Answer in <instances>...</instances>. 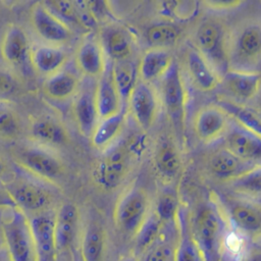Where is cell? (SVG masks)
<instances>
[{
	"label": "cell",
	"instance_id": "cell-46",
	"mask_svg": "<svg viewBox=\"0 0 261 261\" xmlns=\"http://www.w3.org/2000/svg\"><path fill=\"white\" fill-rule=\"evenodd\" d=\"M10 169L6 160L0 156V182H5L9 179Z\"/></svg>",
	"mask_w": 261,
	"mask_h": 261
},
{
	"label": "cell",
	"instance_id": "cell-40",
	"mask_svg": "<svg viewBox=\"0 0 261 261\" xmlns=\"http://www.w3.org/2000/svg\"><path fill=\"white\" fill-rule=\"evenodd\" d=\"M172 261H205L201 250L192 237L184 236L173 251Z\"/></svg>",
	"mask_w": 261,
	"mask_h": 261
},
{
	"label": "cell",
	"instance_id": "cell-29",
	"mask_svg": "<svg viewBox=\"0 0 261 261\" xmlns=\"http://www.w3.org/2000/svg\"><path fill=\"white\" fill-rule=\"evenodd\" d=\"M105 248V232L98 222H90L84 229L81 240L83 261H101Z\"/></svg>",
	"mask_w": 261,
	"mask_h": 261
},
{
	"label": "cell",
	"instance_id": "cell-32",
	"mask_svg": "<svg viewBox=\"0 0 261 261\" xmlns=\"http://www.w3.org/2000/svg\"><path fill=\"white\" fill-rule=\"evenodd\" d=\"M220 107L227 113L229 118L232 117L240 124L241 128L261 137V117L258 111L229 102L221 103Z\"/></svg>",
	"mask_w": 261,
	"mask_h": 261
},
{
	"label": "cell",
	"instance_id": "cell-31",
	"mask_svg": "<svg viewBox=\"0 0 261 261\" xmlns=\"http://www.w3.org/2000/svg\"><path fill=\"white\" fill-rule=\"evenodd\" d=\"M155 167L163 177H174L181 166L180 155L174 144L168 140L161 141L154 156Z\"/></svg>",
	"mask_w": 261,
	"mask_h": 261
},
{
	"label": "cell",
	"instance_id": "cell-11",
	"mask_svg": "<svg viewBox=\"0 0 261 261\" xmlns=\"http://www.w3.org/2000/svg\"><path fill=\"white\" fill-rule=\"evenodd\" d=\"M127 101L130 112L139 126L144 130L150 129L157 118L159 108L155 90L148 83L138 81Z\"/></svg>",
	"mask_w": 261,
	"mask_h": 261
},
{
	"label": "cell",
	"instance_id": "cell-26",
	"mask_svg": "<svg viewBox=\"0 0 261 261\" xmlns=\"http://www.w3.org/2000/svg\"><path fill=\"white\" fill-rule=\"evenodd\" d=\"M73 111L81 133L85 137H91L99 121L95 93L90 91L82 92L74 101Z\"/></svg>",
	"mask_w": 261,
	"mask_h": 261
},
{
	"label": "cell",
	"instance_id": "cell-48",
	"mask_svg": "<svg viewBox=\"0 0 261 261\" xmlns=\"http://www.w3.org/2000/svg\"><path fill=\"white\" fill-rule=\"evenodd\" d=\"M0 261H10L6 252H5V250H4V248L2 250H0Z\"/></svg>",
	"mask_w": 261,
	"mask_h": 261
},
{
	"label": "cell",
	"instance_id": "cell-45",
	"mask_svg": "<svg viewBox=\"0 0 261 261\" xmlns=\"http://www.w3.org/2000/svg\"><path fill=\"white\" fill-rule=\"evenodd\" d=\"M16 208L4 182H0V211Z\"/></svg>",
	"mask_w": 261,
	"mask_h": 261
},
{
	"label": "cell",
	"instance_id": "cell-44",
	"mask_svg": "<svg viewBox=\"0 0 261 261\" xmlns=\"http://www.w3.org/2000/svg\"><path fill=\"white\" fill-rule=\"evenodd\" d=\"M243 2L238 0H213V1H206L205 4L209 5V7L218 10L224 9H231L240 6Z\"/></svg>",
	"mask_w": 261,
	"mask_h": 261
},
{
	"label": "cell",
	"instance_id": "cell-22",
	"mask_svg": "<svg viewBox=\"0 0 261 261\" xmlns=\"http://www.w3.org/2000/svg\"><path fill=\"white\" fill-rule=\"evenodd\" d=\"M31 136L40 145L58 147L67 143L68 135L64 126L57 120L43 116L31 124Z\"/></svg>",
	"mask_w": 261,
	"mask_h": 261
},
{
	"label": "cell",
	"instance_id": "cell-39",
	"mask_svg": "<svg viewBox=\"0 0 261 261\" xmlns=\"http://www.w3.org/2000/svg\"><path fill=\"white\" fill-rule=\"evenodd\" d=\"M160 4L163 14L170 15L179 20L192 18L198 9V2L196 1H162Z\"/></svg>",
	"mask_w": 261,
	"mask_h": 261
},
{
	"label": "cell",
	"instance_id": "cell-38",
	"mask_svg": "<svg viewBox=\"0 0 261 261\" xmlns=\"http://www.w3.org/2000/svg\"><path fill=\"white\" fill-rule=\"evenodd\" d=\"M232 187L244 194L260 195L261 191V169L257 164L248 171L230 180Z\"/></svg>",
	"mask_w": 261,
	"mask_h": 261
},
{
	"label": "cell",
	"instance_id": "cell-4",
	"mask_svg": "<svg viewBox=\"0 0 261 261\" xmlns=\"http://www.w3.org/2000/svg\"><path fill=\"white\" fill-rule=\"evenodd\" d=\"M133 163L132 151L124 142L111 146L98 163L94 177L100 188L111 191L116 189L128 174Z\"/></svg>",
	"mask_w": 261,
	"mask_h": 261
},
{
	"label": "cell",
	"instance_id": "cell-49",
	"mask_svg": "<svg viewBox=\"0 0 261 261\" xmlns=\"http://www.w3.org/2000/svg\"><path fill=\"white\" fill-rule=\"evenodd\" d=\"M123 261H139V260L136 257H134V256H129V257L125 258Z\"/></svg>",
	"mask_w": 261,
	"mask_h": 261
},
{
	"label": "cell",
	"instance_id": "cell-7",
	"mask_svg": "<svg viewBox=\"0 0 261 261\" xmlns=\"http://www.w3.org/2000/svg\"><path fill=\"white\" fill-rule=\"evenodd\" d=\"M150 207L146 191L140 187L130 188L118 200L114 209V222L124 233L136 234L148 216Z\"/></svg>",
	"mask_w": 261,
	"mask_h": 261
},
{
	"label": "cell",
	"instance_id": "cell-13",
	"mask_svg": "<svg viewBox=\"0 0 261 261\" xmlns=\"http://www.w3.org/2000/svg\"><path fill=\"white\" fill-rule=\"evenodd\" d=\"M80 226V212L71 203L61 205L54 215V233L58 254L67 251L74 243Z\"/></svg>",
	"mask_w": 261,
	"mask_h": 261
},
{
	"label": "cell",
	"instance_id": "cell-5",
	"mask_svg": "<svg viewBox=\"0 0 261 261\" xmlns=\"http://www.w3.org/2000/svg\"><path fill=\"white\" fill-rule=\"evenodd\" d=\"M14 159L22 171L45 182L58 179L64 170L58 157L42 146L22 147L16 151Z\"/></svg>",
	"mask_w": 261,
	"mask_h": 261
},
{
	"label": "cell",
	"instance_id": "cell-33",
	"mask_svg": "<svg viewBox=\"0 0 261 261\" xmlns=\"http://www.w3.org/2000/svg\"><path fill=\"white\" fill-rule=\"evenodd\" d=\"M162 225V221L158 218L155 212H150L148 214L135 234L136 247L138 251H145L154 246L155 242L160 236Z\"/></svg>",
	"mask_w": 261,
	"mask_h": 261
},
{
	"label": "cell",
	"instance_id": "cell-16",
	"mask_svg": "<svg viewBox=\"0 0 261 261\" xmlns=\"http://www.w3.org/2000/svg\"><path fill=\"white\" fill-rule=\"evenodd\" d=\"M187 69L194 85L203 92L214 90L219 84L218 72L196 49H191L187 54Z\"/></svg>",
	"mask_w": 261,
	"mask_h": 261
},
{
	"label": "cell",
	"instance_id": "cell-30",
	"mask_svg": "<svg viewBox=\"0 0 261 261\" xmlns=\"http://www.w3.org/2000/svg\"><path fill=\"white\" fill-rule=\"evenodd\" d=\"M111 74L114 86L123 105L128 100V97L138 82L137 65L128 59L116 61L111 65Z\"/></svg>",
	"mask_w": 261,
	"mask_h": 261
},
{
	"label": "cell",
	"instance_id": "cell-10",
	"mask_svg": "<svg viewBox=\"0 0 261 261\" xmlns=\"http://www.w3.org/2000/svg\"><path fill=\"white\" fill-rule=\"evenodd\" d=\"M229 116L218 105L211 104L198 110L194 118L196 137L204 144H212L223 137L229 127Z\"/></svg>",
	"mask_w": 261,
	"mask_h": 261
},
{
	"label": "cell",
	"instance_id": "cell-23",
	"mask_svg": "<svg viewBox=\"0 0 261 261\" xmlns=\"http://www.w3.org/2000/svg\"><path fill=\"white\" fill-rule=\"evenodd\" d=\"M231 222L240 230L256 233L261 227V211L258 205L247 201H234L228 207Z\"/></svg>",
	"mask_w": 261,
	"mask_h": 261
},
{
	"label": "cell",
	"instance_id": "cell-3",
	"mask_svg": "<svg viewBox=\"0 0 261 261\" xmlns=\"http://www.w3.org/2000/svg\"><path fill=\"white\" fill-rule=\"evenodd\" d=\"M44 182L25 173L9 177L4 185L15 207L25 215H34L46 211L52 202V193Z\"/></svg>",
	"mask_w": 261,
	"mask_h": 261
},
{
	"label": "cell",
	"instance_id": "cell-17",
	"mask_svg": "<svg viewBox=\"0 0 261 261\" xmlns=\"http://www.w3.org/2000/svg\"><path fill=\"white\" fill-rule=\"evenodd\" d=\"M95 102L100 119L109 117L124 107L113 83L111 65H107L104 73L100 76V81L95 92Z\"/></svg>",
	"mask_w": 261,
	"mask_h": 261
},
{
	"label": "cell",
	"instance_id": "cell-35",
	"mask_svg": "<svg viewBox=\"0 0 261 261\" xmlns=\"http://www.w3.org/2000/svg\"><path fill=\"white\" fill-rule=\"evenodd\" d=\"M21 130V120L15 109L6 101L0 100V138L14 139Z\"/></svg>",
	"mask_w": 261,
	"mask_h": 261
},
{
	"label": "cell",
	"instance_id": "cell-19",
	"mask_svg": "<svg viewBox=\"0 0 261 261\" xmlns=\"http://www.w3.org/2000/svg\"><path fill=\"white\" fill-rule=\"evenodd\" d=\"M234 156L246 162L260 160L261 137H258L243 128L231 130L226 138V147Z\"/></svg>",
	"mask_w": 261,
	"mask_h": 261
},
{
	"label": "cell",
	"instance_id": "cell-1",
	"mask_svg": "<svg viewBox=\"0 0 261 261\" xmlns=\"http://www.w3.org/2000/svg\"><path fill=\"white\" fill-rule=\"evenodd\" d=\"M3 240L10 261H36L29 217L17 208L3 211Z\"/></svg>",
	"mask_w": 261,
	"mask_h": 261
},
{
	"label": "cell",
	"instance_id": "cell-14",
	"mask_svg": "<svg viewBox=\"0 0 261 261\" xmlns=\"http://www.w3.org/2000/svg\"><path fill=\"white\" fill-rule=\"evenodd\" d=\"M1 56L11 66H21L30 57L31 47L25 32L16 24L9 25L2 38Z\"/></svg>",
	"mask_w": 261,
	"mask_h": 261
},
{
	"label": "cell",
	"instance_id": "cell-37",
	"mask_svg": "<svg viewBox=\"0 0 261 261\" xmlns=\"http://www.w3.org/2000/svg\"><path fill=\"white\" fill-rule=\"evenodd\" d=\"M178 210V200L176 193L171 189H166L161 192L158 197L155 214L162 221V223H168L174 220Z\"/></svg>",
	"mask_w": 261,
	"mask_h": 261
},
{
	"label": "cell",
	"instance_id": "cell-43",
	"mask_svg": "<svg viewBox=\"0 0 261 261\" xmlns=\"http://www.w3.org/2000/svg\"><path fill=\"white\" fill-rule=\"evenodd\" d=\"M17 86V81L14 75L0 68V96H7L12 94Z\"/></svg>",
	"mask_w": 261,
	"mask_h": 261
},
{
	"label": "cell",
	"instance_id": "cell-6",
	"mask_svg": "<svg viewBox=\"0 0 261 261\" xmlns=\"http://www.w3.org/2000/svg\"><path fill=\"white\" fill-rule=\"evenodd\" d=\"M198 51L212 65L214 69L223 73L228 67V51L226 36L223 27L214 20H205L195 34Z\"/></svg>",
	"mask_w": 261,
	"mask_h": 261
},
{
	"label": "cell",
	"instance_id": "cell-47",
	"mask_svg": "<svg viewBox=\"0 0 261 261\" xmlns=\"http://www.w3.org/2000/svg\"><path fill=\"white\" fill-rule=\"evenodd\" d=\"M4 248L3 240V211H0V250Z\"/></svg>",
	"mask_w": 261,
	"mask_h": 261
},
{
	"label": "cell",
	"instance_id": "cell-42",
	"mask_svg": "<svg viewBox=\"0 0 261 261\" xmlns=\"http://www.w3.org/2000/svg\"><path fill=\"white\" fill-rule=\"evenodd\" d=\"M173 251L174 249L166 243L157 244L152 246L144 261H171L173 260Z\"/></svg>",
	"mask_w": 261,
	"mask_h": 261
},
{
	"label": "cell",
	"instance_id": "cell-41",
	"mask_svg": "<svg viewBox=\"0 0 261 261\" xmlns=\"http://www.w3.org/2000/svg\"><path fill=\"white\" fill-rule=\"evenodd\" d=\"M48 10H50L60 20L65 22L67 25L70 21H76V8L74 2L62 1V0H50L42 2Z\"/></svg>",
	"mask_w": 261,
	"mask_h": 261
},
{
	"label": "cell",
	"instance_id": "cell-21",
	"mask_svg": "<svg viewBox=\"0 0 261 261\" xmlns=\"http://www.w3.org/2000/svg\"><path fill=\"white\" fill-rule=\"evenodd\" d=\"M29 58L37 72L50 76L61 70L67 55L55 45H39L31 50Z\"/></svg>",
	"mask_w": 261,
	"mask_h": 261
},
{
	"label": "cell",
	"instance_id": "cell-24",
	"mask_svg": "<svg viewBox=\"0 0 261 261\" xmlns=\"http://www.w3.org/2000/svg\"><path fill=\"white\" fill-rule=\"evenodd\" d=\"M173 60L170 54L164 49L153 48L143 55L138 73L143 82L150 83L162 77L169 69Z\"/></svg>",
	"mask_w": 261,
	"mask_h": 261
},
{
	"label": "cell",
	"instance_id": "cell-9",
	"mask_svg": "<svg viewBox=\"0 0 261 261\" xmlns=\"http://www.w3.org/2000/svg\"><path fill=\"white\" fill-rule=\"evenodd\" d=\"M36 261H58L54 233V215L44 211L29 218Z\"/></svg>",
	"mask_w": 261,
	"mask_h": 261
},
{
	"label": "cell",
	"instance_id": "cell-12",
	"mask_svg": "<svg viewBox=\"0 0 261 261\" xmlns=\"http://www.w3.org/2000/svg\"><path fill=\"white\" fill-rule=\"evenodd\" d=\"M31 21L38 36L50 45L64 43L71 37L69 25L55 16L42 2L36 3L33 7Z\"/></svg>",
	"mask_w": 261,
	"mask_h": 261
},
{
	"label": "cell",
	"instance_id": "cell-18",
	"mask_svg": "<svg viewBox=\"0 0 261 261\" xmlns=\"http://www.w3.org/2000/svg\"><path fill=\"white\" fill-rule=\"evenodd\" d=\"M75 61L80 70L90 77H100L107 67L104 50L93 39L85 40L79 46Z\"/></svg>",
	"mask_w": 261,
	"mask_h": 261
},
{
	"label": "cell",
	"instance_id": "cell-25",
	"mask_svg": "<svg viewBox=\"0 0 261 261\" xmlns=\"http://www.w3.org/2000/svg\"><path fill=\"white\" fill-rule=\"evenodd\" d=\"M79 88V77L68 70H59L48 76L43 85V91L46 96L57 101L71 98L77 93Z\"/></svg>",
	"mask_w": 261,
	"mask_h": 261
},
{
	"label": "cell",
	"instance_id": "cell-20",
	"mask_svg": "<svg viewBox=\"0 0 261 261\" xmlns=\"http://www.w3.org/2000/svg\"><path fill=\"white\" fill-rule=\"evenodd\" d=\"M209 170L217 178L230 181L255 165L243 161L226 148L216 151L209 159Z\"/></svg>",
	"mask_w": 261,
	"mask_h": 261
},
{
	"label": "cell",
	"instance_id": "cell-34",
	"mask_svg": "<svg viewBox=\"0 0 261 261\" xmlns=\"http://www.w3.org/2000/svg\"><path fill=\"white\" fill-rule=\"evenodd\" d=\"M179 36L176 27L169 23H158L150 27L146 32L147 42L154 48L161 49L173 45Z\"/></svg>",
	"mask_w": 261,
	"mask_h": 261
},
{
	"label": "cell",
	"instance_id": "cell-15",
	"mask_svg": "<svg viewBox=\"0 0 261 261\" xmlns=\"http://www.w3.org/2000/svg\"><path fill=\"white\" fill-rule=\"evenodd\" d=\"M259 71L228 69L223 73L222 82L227 92L234 98L248 101L254 98L260 89Z\"/></svg>",
	"mask_w": 261,
	"mask_h": 261
},
{
	"label": "cell",
	"instance_id": "cell-28",
	"mask_svg": "<svg viewBox=\"0 0 261 261\" xmlns=\"http://www.w3.org/2000/svg\"><path fill=\"white\" fill-rule=\"evenodd\" d=\"M237 57L244 62H255L261 52V28L253 23L245 27L238 35L234 43Z\"/></svg>",
	"mask_w": 261,
	"mask_h": 261
},
{
	"label": "cell",
	"instance_id": "cell-36",
	"mask_svg": "<svg viewBox=\"0 0 261 261\" xmlns=\"http://www.w3.org/2000/svg\"><path fill=\"white\" fill-rule=\"evenodd\" d=\"M106 49L114 62L122 61L128 59L132 53V44L125 33L120 30H113L107 35Z\"/></svg>",
	"mask_w": 261,
	"mask_h": 261
},
{
	"label": "cell",
	"instance_id": "cell-8",
	"mask_svg": "<svg viewBox=\"0 0 261 261\" xmlns=\"http://www.w3.org/2000/svg\"><path fill=\"white\" fill-rule=\"evenodd\" d=\"M161 79V94L165 110L171 121L181 126L187 108V90L177 63L172 62Z\"/></svg>",
	"mask_w": 261,
	"mask_h": 261
},
{
	"label": "cell",
	"instance_id": "cell-27",
	"mask_svg": "<svg viewBox=\"0 0 261 261\" xmlns=\"http://www.w3.org/2000/svg\"><path fill=\"white\" fill-rule=\"evenodd\" d=\"M126 109L123 107L117 113L102 118L98 121L93 134L91 135L92 144L97 149L106 148L114 142V140L120 135L125 123Z\"/></svg>",
	"mask_w": 261,
	"mask_h": 261
},
{
	"label": "cell",
	"instance_id": "cell-2",
	"mask_svg": "<svg viewBox=\"0 0 261 261\" xmlns=\"http://www.w3.org/2000/svg\"><path fill=\"white\" fill-rule=\"evenodd\" d=\"M193 239L201 250L205 261H218L224 241V221L213 204L200 209L195 219Z\"/></svg>",
	"mask_w": 261,
	"mask_h": 261
}]
</instances>
